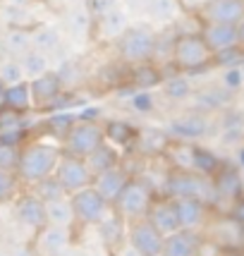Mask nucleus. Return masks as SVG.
I'll return each instance as SVG.
<instances>
[{"mask_svg": "<svg viewBox=\"0 0 244 256\" xmlns=\"http://www.w3.org/2000/svg\"><path fill=\"white\" fill-rule=\"evenodd\" d=\"M62 156L60 144L50 142H24L20 146V163H17V178L22 184H36L41 180L50 178L56 172L58 160Z\"/></svg>", "mask_w": 244, "mask_h": 256, "instance_id": "obj_1", "label": "nucleus"}, {"mask_svg": "<svg viewBox=\"0 0 244 256\" xmlns=\"http://www.w3.org/2000/svg\"><path fill=\"white\" fill-rule=\"evenodd\" d=\"M170 58L180 74H196L213 65V53L199 34H180L172 41Z\"/></svg>", "mask_w": 244, "mask_h": 256, "instance_id": "obj_2", "label": "nucleus"}, {"mask_svg": "<svg viewBox=\"0 0 244 256\" xmlns=\"http://www.w3.org/2000/svg\"><path fill=\"white\" fill-rule=\"evenodd\" d=\"M154 196H156L154 184L144 175H132L130 182L124 184V190L120 192V196L112 204V211L118 213L120 218H124L127 223H132V220L146 218Z\"/></svg>", "mask_w": 244, "mask_h": 256, "instance_id": "obj_3", "label": "nucleus"}, {"mask_svg": "<svg viewBox=\"0 0 244 256\" xmlns=\"http://www.w3.org/2000/svg\"><path fill=\"white\" fill-rule=\"evenodd\" d=\"M163 194L170 199H201L216 204V194L211 187V178H204L192 170H168L163 180Z\"/></svg>", "mask_w": 244, "mask_h": 256, "instance_id": "obj_4", "label": "nucleus"}, {"mask_svg": "<svg viewBox=\"0 0 244 256\" xmlns=\"http://www.w3.org/2000/svg\"><path fill=\"white\" fill-rule=\"evenodd\" d=\"M156 46H158V36L154 34V29L136 24V26H127V32L118 38V53L127 65L134 67L151 62L156 58Z\"/></svg>", "mask_w": 244, "mask_h": 256, "instance_id": "obj_5", "label": "nucleus"}, {"mask_svg": "<svg viewBox=\"0 0 244 256\" xmlns=\"http://www.w3.org/2000/svg\"><path fill=\"white\" fill-rule=\"evenodd\" d=\"M103 142H106V132H103V124L100 122H94V120H74L72 127L65 132V136L60 139V148H62V154H67V156L86 158Z\"/></svg>", "mask_w": 244, "mask_h": 256, "instance_id": "obj_6", "label": "nucleus"}, {"mask_svg": "<svg viewBox=\"0 0 244 256\" xmlns=\"http://www.w3.org/2000/svg\"><path fill=\"white\" fill-rule=\"evenodd\" d=\"M70 204L74 213V223L79 228H96L106 218V213L112 208L94 187H84V190L70 194Z\"/></svg>", "mask_w": 244, "mask_h": 256, "instance_id": "obj_7", "label": "nucleus"}, {"mask_svg": "<svg viewBox=\"0 0 244 256\" xmlns=\"http://www.w3.org/2000/svg\"><path fill=\"white\" fill-rule=\"evenodd\" d=\"M201 234L216 244L220 252H234L242 249V225L228 213H213L211 220L201 230Z\"/></svg>", "mask_w": 244, "mask_h": 256, "instance_id": "obj_8", "label": "nucleus"}, {"mask_svg": "<svg viewBox=\"0 0 244 256\" xmlns=\"http://www.w3.org/2000/svg\"><path fill=\"white\" fill-rule=\"evenodd\" d=\"M53 175L60 182V187L67 192V196L79 190H84V187H91V182H94V175H91L86 160L77 156H67V154L60 156Z\"/></svg>", "mask_w": 244, "mask_h": 256, "instance_id": "obj_9", "label": "nucleus"}, {"mask_svg": "<svg viewBox=\"0 0 244 256\" xmlns=\"http://www.w3.org/2000/svg\"><path fill=\"white\" fill-rule=\"evenodd\" d=\"M12 213H14V220L34 234L48 225L46 223V204L34 192H20L17 199L12 201Z\"/></svg>", "mask_w": 244, "mask_h": 256, "instance_id": "obj_10", "label": "nucleus"}, {"mask_svg": "<svg viewBox=\"0 0 244 256\" xmlns=\"http://www.w3.org/2000/svg\"><path fill=\"white\" fill-rule=\"evenodd\" d=\"M163 240L166 237L158 232L146 218L127 223V244L132 246L139 256H160Z\"/></svg>", "mask_w": 244, "mask_h": 256, "instance_id": "obj_11", "label": "nucleus"}, {"mask_svg": "<svg viewBox=\"0 0 244 256\" xmlns=\"http://www.w3.org/2000/svg\"><path fill=\"white\" fill-rule=\"evenodd\" d=\"M72 246V228L46 225L34 234V252L36 256H65Z\"/></svg>", "mask_w": 244, "mask_h": 256, "instance_id": "obj_12", "label": "nucleus"}, {"mask_svg": "<svg viewBox=\"0 0 244 256\" xmlns=\"http://www.w3.org/2000/svg\"><path fill=\"white\" fill-rule=\"evenodd\" d=\"M175 201V211H178V220H180V230H194L201 232L206 223L211 220V216L216 213L208 201L201 199H172Z\"/></svg>", "mask_w": 244, "mask_h": 256, "instance_id": "obj_13", "label": "nucleus"}, {"mask_svg": "<svg viewBox=\"0 0 244 256\" xmlns=\"http://www.w3.org/2000/svg\"><path fill=\"white\" fill-rule=\"evenodd\" d=\"M211 187H213V194H216V201L232 204L237 196L244 194V180L240 168L232 166V163H222L211 175Z\"/></svg>", "mask_w": 244, "mask_h": 256, "instance_id": "obj_14", "label": "nucleus"}, {"mask_svg": "<svg viewBox=\"0 0 244 256\" xmlns=\"http://www.w3.org/2000/svg\"><path fill=\"white\" fill-rule=\"evenodd\" d=\"M196 12L201 22L237 26L244 17V0H206Z\"/></svg>", "mask_w": 244, "mask_h": 256, "instance_id": "obj_15", "label": "nucleus"}, {"mask_svg": "<svg viewBox=\"0 0 244 256\" xmlns=\"http://www.w3.org/2000/svg\"><path fill=\"white\" fill-rule=\"evenodd\" d=\"M29 89H32V106L34 110H48L50 106H56V100L62 96V82L58 77V72H46L41 77L29 79Z\"/></svg>", "mask_w": 244, "mask_h": 256, "instance_id": "obj_16", "label": "nucleus"}, {"mask_svg": "<svg viewBox=\"0 0 244 256\" xmlns=\"http://www.w3.org/2000/svg\"><path fill=\"white\" fill-rule=\"evenodd\" d=\"M146 220L154 225L163 237L178 232L180 220H178V211H175V201L170 199V196H166V194H156L151 206H148Z\"/></svg>", "mask_w": 244, "mask_h": 256, "instance_id": "obj_17", "label": "nucleus"}, {"mask_svg": "<svg viewBox=\"0 0 244 256\" xmlns=\"http://www.w3.org/2000/svg\"><path fill=\"white\" fill-rule=\"evenodd\" d=\"M96 232H98V240H100V244H103V252L108 256H112L120 246L127 244V220L120 218L112 208L96 225Z\"/></svg>", "mask_w": 244, "mask_h": 256, "instance_id": "obj_18", "label": "nucleus"}, {"mask_svg": "<svg viewBox=\"0 0 244 256\" xmlns=\"http://www.w3.org/2000/svg\"><path fill=\"white\" fill-rule=\"evenodd\" d=\"M199 36L204 38V44L208 46L213 56H220V53H228V50H237L240 44H237V26H230V24H201Z\"/></svg>", "mask_w": 244, "mask_h": 256, "instance_id": "obj_19", "label": "nucleus"}, {"mask_svg": "<svg viewBox=\"0 0 244 256\" xmlns=\"http://www.w3.org/2000/svg\"><path fill=\"white\" fill-rule=\"evenodd\" d=\"M130 178H132V172L120 163V166H115V168H110V170H106V172L96 175L94 182H91V187H94V190L98 192L100 196L112 206L115 199L120 196V192L124 190V184L130 182Z\"/></svg>", "mask_w": 244, "mask_h": 256, "instance_id": "obj_20", "label": "nucleus"}, {"mask_svg": "<svg viewBox=\"0 0 244 256\" xmlns=\"http://www.w3.org/2000/svg\"><path fill=\"white\" fill-rule=\"evenodd\" d=\"M204 234L194 230H178L163 240L160 256H199Z\"/></svg>", "mask_w": 244, "mask_h": 256, "instance_id": "obj_21", "label": "nucleus"}, {"mask_svg": "<svg viewBox=\"0 0 244 256\" xmlns=\"http://www.w3.org/2000/svg\"><path fill=\"white\" fill-rule=\"evenodd\" d=\"M84 160H86V166H89L91 175L96 178V175H100V172H106V170H110V168L120 166V163H122V154H120V148H115L112 144L103 142V144H100L94 154H89Z\"/></svg>", "mask_w": 244, "mask_h": 256, "instance_id": "obj_22", "label": "nucleus"}, {"mask_svg": "<svg viewBox=\"0 0 244 256\" xmlns=\"http://www.w3.org/2000/svg\"><path fill=\"white\" fill-rule=\"evenodd\" d=\"M163 158L168 160V170H192L194 172V144L189 142H172L166 146Z\"/></svg>", "mask_w": 244, "mask_h": 256, "instance_id": "obj_23", "label": "nucleus"}, {"mask_svg": "<svg viewBox=\"0 0 244 256\" xmlns=\"http://www.w3.org/2000/svg\"><path fill=\"white\" fill-rule=\"evenodd\" d=\"M168 144H170V136L166 132H160V130H139L136 142H134V151H139L144 156H163Z\"/></svg>", "mask_w": 244, "mask_h": 256, "instance_id": "obj_24", "label": "nucleus"}, {"mask_svg": "<svg viewBox=\"0 0 244 256\" xmlns=\"http://www.w3.org/2000/svg\"><path fill=\"white\" fill-rule=\"evenodd\" d=\"M5 108L17 112V115H26L29 110H34L29 79H24L20 84H12V86H5Z\"/></svg>", "mask_w": 244, "mask_h": 256, "instance_id": "obj_25", "label": "nucleus"}, {"mask_svg": "<svg viewBox=\"0 0 244 256\" xmlns=\"http://www.w3.org/2000/svg\"><path fill=\"white\" fill-rule=\"evenodd\" d=\"M127 26H130V22H127V14L122 10H118V8L106 10L98 20V36L106 41H118L122 34L127 32Z\"/></svg>", "mask_w": 244, "mask_h": 256, "instance_id": "obj_26", "label": "nucleus"}, {"mask_svg": "<svg viewBox=\"0 0 244 256\" xmlns=\"http://www.w3.org/2000/svg\"><path fill=\"white\" fill-rule=\"evenodd\" d=\"M32 46L36 50L50 56V53H56L58 48L62 46V34L53 24H38V26L32 29Z\"/></svg>", "mask_w": 244, "mask_h": 256, "instance_id": "obj_27", "label": "nucleus"}, {"mask_svg": "<svg viewBox=\"0 0 244 256\" xmlns=\"http://www.w3.org/2000/svg\"><path fill=\"white\" fill-rule=\"evenodd\" d=\"M103 132H106V142L112 144L115 148H134L136 142V127H132L130 122H122V120H112V122L103 124Z\"/></svg>", "mask_w": 244, "mask_h": 256, "instance_id": "obj_28", "label": "nucleus"}, {"mask_svg": "<svg viewBox=\"0 0 244 256\" xmlns=\"http://www.w3.org/2000/svg\"><path fill=\"white\" fill-rule=\"evenodd\" d=\"M2 48L10 53L12 58L24 56L26 50H32V29L24 26H8V32L2 34Z\"/></svg>", "mask_w": 244, "mask_h": 256, "instance_id": "obj_29", "label": "nucleus"}, {"mask_svg": "<svg viewBox=\"0 0 244 256\" xmlns=\"http://www.w3.org/2000/svg\"><path fill=\"white\" fill-rule=\"evenodd\" d=\"M46 223L58 225V228H72L74 225V213H72V204L70 196L56 201H46Z\"/></svg>", "mask_w": 244, "mask_h": 256, "instance_id": "obj_30", "label": "nucleus"}, {"mask_svg": "<svg viewBox=\"0 0 244 256\" xmlns=\"http://www.w3.org/2000/svg\"><path fill=\"white\" fill-rule=\"evenodd\" d=\"M163 79L166 77H163V72L158 67L151 65V62H144V65H134L132 74H130V84L139 91H148L154 86H160Z\"/></svg>", "mask_w": 244, "mask_h": 256, "instance_id": "obj_31", "label": "nucleus"}, {"mask_svg": "<svg viewBox=\"0 0 244 256\" xmlns=\"http://www.w3.org/2000/svg\"><path fill=\"white\" fill-rule=\"evenodd\" d=\"M17 60H20V67H22L26 79H36V77H41V74H46V72H50V56H46V53L36 50V48L26 50Z\"/></svg>", "mask_w": 244, "mask_h": 256, "instance_id": "obj_32", "label": "nucleus"}, {"mask_svg": "<svg viewBox=\"0 0 244 256\" xmlns=\"http://www.w3.org/2000/svg\"><path fill=\"white\" fill-rule=\"evenodd\" d=\"M220 166H222V160L213 154L211 148L194 144V172H199L204 178H211Z\"/></svg>", "mask_w": 244, "mask_h": 256, "instance_id": "obj_33", "label": "nucleus"}, {"mask_svg": "<svg viewBox=\"0 0 244 256\" xmlns=\"http://www.w3.org/2000/svg\"><path fill=\"white\" fill-rule=\"evenodd\" d=\"M67 32L72 34L74 38H86L91 32V14L86 8H72L67 14Z\"/></svg>", "mask_w": 244, "mask_h": 256, "instance_id": "obj_34", "label": "nucleus"}, {"mask_svg": "<svg viewBox=\"0 0 244 256\" xmlns=\"http://www.w3.org/2000/svg\"><path fill=\"white\" fill-rule=\"evenodd\" d=\"M178 0H146V12L156 22H170L178 14Z\"/></svg>", "mask_w": 244, "mask_h": 256, "instance_id": "obj_35", "label": "nucleus"}, {"mask_svg": "<svg viewBox=\"0 0 244 256\" xmlns=\"http://www.w3.org/2000/svg\"><path fill=\"white\" fill-rule=\"evenodd\" d=\"M34 187V194L38 196V199L44 201H56V199H62V196H67V192L60 187V182L56 180V175H50V178L41 180V182H36V184H32Z\"/></svg>", "mask_w": 244, "mask_h": 256, "instance_id": "obj_36", "label": "nucleus"}, {"mask_svg": "<svg viewBox=\"0 0 244 256\" xmlns=\"http://www.w3.org/2000/svg\"><path fill=\"white\" fill-rule=\"evenodd\" d=\"M20 146H22V144H17V142L0 139V170H5V172H14V175H17Z\"/></svg>", "mask_w": 244, "mask_h": 256, "instance_id": "obj_37", "label": "nucleus"}, {"mask_svg": "<svg viewBox=\"0 0 244 256\" xmlns=\"http://www.w3.org/2000/svg\"><path fill=\"white\" fill-rule=\"evenodd\" d=\"M0 20H2V22H8L10 26H24V29H26V24L32 22L29 10H26L24 5H17V2H8V5H2V10H0Z\"/></svg>", "mask_w": 244, "mask_h": 256, "instance_id": "obj_38", "label": "nucleus"}, {"mask_svg": "<svg viewBox=\"0 0 244 256\" xmlns=\"http://www.w3.org/2000/svg\"><path fill=\"white\" fill-rule=\"evenodd\" d=\"M20 187H22V182H20V178H17L14 172H5V170H0V206L12 204V201L17 199Z\"/></svg>", "mask_w": 244, "mask_h": 256, "instance_id": "obj_39", "label": "nucleus"}, {"mask_svg": "<svg viewBox=\"0 0 244 256\" xmlns=\"http://www.w3.org/2000/svg\"><path fill=\"white\" fill-rule=\"evenodd\" d=\"M160 86L166 89L163 94H166V98H170V100H184L189 94H192L184 74H178V77H172V79H163Z\"/></svg>", "mask_w": 244, "mask_h": 256, "instance_id": "obj_40", "label": "nucleus"}, {"mask_svg": "<svg viewBox=\"0 0 244 256\" xmlns=\"http://www.w3.org/2000/svg\"><path fill=\"white\" fill-rule=\"evenodd\" d=\"M24 79L26 77H24V72H22V67H20V60H17V58H10V60L0 62V84H2V86L20 84Z\"/></svg>", "mask_w": 244, "mask_h": 256, "instance_id": "obj_41", "label": "nucleus"}, {"mask_svg": "<svg viewBox=\"0 0 244 256\" xmlns=\"http://www.w3.org/2000/svg\"><path fill=\"white\" fill-rule=\"evenodd\" d=\"M225 213H228L230 218H234L240 225H244V194H242V196H237V199L230 204V208H228Z\"/></svg>", "mask_w": 244, "mask_h": 256, "instance_id": "obj_42", "label": "nucleus"}, {"mask_svg": "<svg viewBox=\"0 0 244 256\" xmlns=\"http://www.w3.org/2000/svg\"><path fill=\"white\" fill-rule=\"evenodd\" d=\"M206 0H178V5L182 10H199Z\"/></svg>", "mask_w": 244, "mask_h": 256, "instance_id": "obj_43", "label": "nucleus"}, {"mask_svg": "<svg viewBox=\"0 0 244 256\" xmlns=\"http://www.w3.org/2000/svg\"><path fill=\"white\" fill-rule=\"evenodd\" d=\"M237 44H240V50H244V17L237 24Z\"/></svg>", "mask_w": 244, "mask_h": 256, "instance_id": "obj_44", "label": "nucleus"}, {"mask_svg": "<svg viewBox=\"0 0 244 256\" xmlns=\"http://www.w3.org/2000/svg\"><path fill=\"white\" fill-rule=\"evenodd\" d=\"M112 256H139V254H136V252H134L130 244H124V246H120V249H118V252H115Z\"/></svg>", "mask_w": 244, "mask_h": 256, "instance_id": "obj_45", "label": "nucleus"}, {"mask_svg": "<svg viewBox=\"0 0 244 256\" xmlns=\"http://www.w3.org/2000/svg\"><path fill=\"white\" fill-rule=\"evenodd\" d=\"M220 256H244V249H234V252H222Z\"/></svg>", "mask_w": 244, "mask_h": 256, "instance_id": "obj_46", "label": "nucleus"}, {"mask_svg": "<svg viewBox=\"0 0 244 256\" xmlns=\"http://www.w3.org/2000/svg\"><path fill=\"white\" fill-rule=\"evenodd\" d=\"M5 108V86L0 84V110Z\"/></svg>", "mask_w": 244, "mask_h": 256, "instance_id": "obj_47", "label": "nucleus"}, {"mask_svg": "<svg viewBox=\"0 0 244 256\" xmlns=\"http://www.w3.org/2000/svg\"><path fill=\"white\" fill-rule=\"evenodd\" d=\"M237 168H244V148L240 151V163H237Z\"/></svg>", "mask_w": 244, "mask_h": 256, "instance_id": "obj_48", "label": "nucleus"}, {"mask_svg": "<svg viewBox=\"0 0 244 256\" xmlns=\"http://www.w3.org/2000/svg\"><path fill=\"white\" fill-rule=\"evenodd\" d=\"M86 256H108V254H106V252H89Z\"/></svg>", "mask_w": 244, "mask_h": 256, "instance_id": "obj_49", "label": "nucleus"}, {"mask_svg": "<svg viewBox=\"0 0 244 256\" xmlns=\"http://www.w3.org/2000/svg\"><path fill=\"white\" fill-rule=\"evenodd\" d=\"M242 249H244V225H242Z\"/></svg>", "mask_w": 244, "mask_h": 256, "instance_id": "obj_50", "label": "nucleus"}, {"mask_svg": "<svg viewBox=\"0 0 244 256\" xmlns=\"http://www.w3.org/2000/svg\"><path fill=\"white\" fill-rule=\"evenodd\" d=\"M0 2H2V0H0Z\"/></svg>", "mask_w": 244, "mask_h": 256, "instance_id": "obj_51", "label": "nucleus"}]
</instances>
